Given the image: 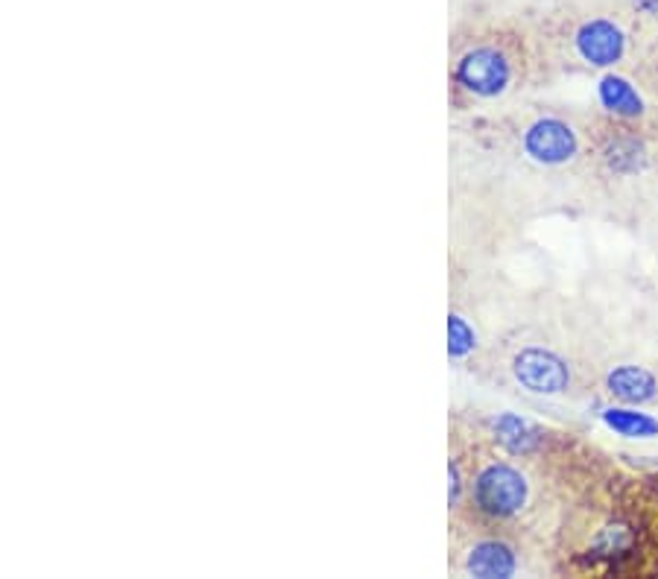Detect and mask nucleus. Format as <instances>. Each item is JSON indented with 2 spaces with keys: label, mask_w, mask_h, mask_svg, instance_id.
Returning <instances> with one entry per match:
<instances>
[{
  "label": "nucleus",
  "mask_w": 658,
  "mask_h": 579,
  "mask_svg": "<svg viewBox=\"0 0 658 579\" xmlns=\"http://www.w3.org/2000/svg\"><path fill=\"white\" fill-rule=\"evenodd\" d=\"M600 100L614 117H623V120H635V117L644 115L640 94L632 89L630 80H623L617 73H605L600 80Z\"/></svg>",
  "instance_id": "6"
},
{
  "label": "nucleus",
  "mask_w": 658,
  "mask_h": 579,
  "mask_svg": "<svg viewBox=\"0 0 658 579\" xmlns=\"http://www.w3.org/2000/svg\"><path fill=\"white\" fill-rule=\"evenodd\" d=\"M524 553L507 530L448 518V570L457 577H516Z\"/></svg>",
  "instance_id": "2"
},
{
  "label": "nucleus",
  "mask_w": 658,
  "mask_h": 579,
  "mask_svg": "<svg viewBox=\"0 0 658 579\" xmlns=\"http://www.w3.org/2000/svg\"><path fill=\"white\" fill-rule=\"evenodd\" d=\"M635 3V10L644 12V15H653L658 19V0H632Z\"/></svg>",
  "instance_id": "8"
},
{
  "label": "nucleus",
  "mask_w": 658,
  "mask_h": 579,
  "mask_svg": "<svg viewBox=\"0 0 658 579\" xmlns=\"http://www.w3.org/2000/svg\"><path fill=\"white\" fill-rule=\"evenodd\" d=\"M533 54L521 30L509 24H469L448 45V103L454 115L472 117L524 89Z\"/></svg>",
  "instance_id": "1"
},
{
  "label": "nucleus",
  "mask_w": 658,
  "mask_h": 579,
  "mask_svg": "<svg viewBox=\"0 0 658 579\" xmlns=\"http://www.w3.org/2000/svg\"><path fill=\"white\" fill-rule=\"evenodd\" d=\"M565 45L579 65L591 71H612L630 54V33L623 21L609 12L579 15L565 33Z\"/></svg>",
  "instance_id": "4"
},
{
  "label": "nucleus",
  "mask_w": 658,
  "mask_h": 579,
  "mask_svg": "<svg viewBox=\"0 0 658 579\" xmlns=\"http://www.w3.org/2000/svg\"><path fill=\"white\" fill-rule=\"evenodd\" d=\"M605 421L617 433H623V437H653V433H658L656 421L635 410H609L605 413Z\"/></svg>",
  "instance_id": "7"
},
{
  "label": "nucleus",
  "mask_w": 658,
  "mask_h": 579,
  "mask_svg": "<svg viewBox=\"0 0 658 579\" xmlns=\"http://www.w3.org/2000/svg\"><path fill=\"white\" fill-rule=\"evenodd\" d=\"M605 393L621 404H647L658 395V378L647 366L617 363L603 378Z\"/></svg>",
  "instance_id": "5"
},
{
  "label": "nucleus",
  "mask_w": 658,
  "mask_h": 579,
  "mask_svg": "<svg viewBox=\"0 0 658 579\" xmlns=\"http://www.w3.org/2000/svg\"><path fill=\"white\" fill-rule=\"evenodd\" d=\"M500 369L516 386L530 395L559 398L574 390L577 366L562 348L542 337H512L500 357Z\"/></svg>",
  "instance_id": "3"
}]
</instances>
